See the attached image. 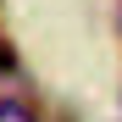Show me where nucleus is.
<instances>
[{"label": "nucleus", "mask_w": 122, "mask_h": 122, "mask_svg": "<svg viewBox=\"0 0 122 122\" xmlns=\"http://www.w3.org/2000/svg\"><path fill=\"white\" fill-rule=\"evenodd\" d=\"M0 122H33V111L22 100H0Z\"/></svg>", "instance_id": "nucleus-1"}, {"label": "nucleus", "mask_w": 122, "mask_h": 122, "mask_svg": "<svg viewBox=\"0 0 122 122\" xmlns=\"http://www.w3.org/2000/svg\"><path fill=\"white\" fill-rule=\"evenodd\" d=\"M0 72H17V50L11 45H0Z\"/></svg>", "instance_id": "nucleus-2"}]
</instances>
